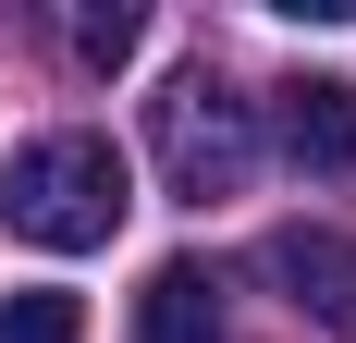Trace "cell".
Here are the masks:
<instances>
[{
	"label": "cell",
	"instance_id": "obj_7",
	"mask_svg": "<svg viewBox=\"0 0 356 343\" xmlns=\"http://www.w3.org/2000/svg\"><path fill=\"white\" fill-rule=\"evenodd\" d=\"M136 37H147V12H123V0H99V12H74V49H86V62H136Z\"/></svg>",
	"mask_w": 356,
	"mask_h": 343
},
{
	"label": "cell",
	"instance_id": "obj_3",
	"mask_svg": "<svg viewBox=\"0 0 356 343\" xmlns=\"http://www.w3.org/2000/svg\"><path fill=\"white\" fill-rule=\"evenodd\" d=\"M270 135H283V160L307 172V184H356V86L344 74L270 86Z\"/></svg>",
	"mask_w": 356,
	"mask_h": 343
},
{
	"label": "cell",
	"instance_id": "obj_6",
	"mask_svg": "<svg viewBox=\"0 0 356 343\" xmlns=\"http://www.w3.org/2000/svg\"><path fill=\"white\" fill-rule=\"evenodd\" d=\"M74 331H86V307L49 294V282L37 294H0V343H74Z\"/></svg>",
	"mask_w": 356,
	"mask_h": 343
},
{
	"label": "cell",
	"instance_id": "obj_1",
	"mask_svg": "<svg viewBox=\"0 0 356 343\" xmlns=\"http://www.w3.org/2000/svg\"><path fill=\"white\" fill-rule=\"evenodd\" d=\"M123 208H136V172L111 135H25L13 172H0V221L49 258H86V245L123 233Z\"/></svg>",
	"mask_w": 356,
	"mask_h": 343
},
{
	"label": "cell",
	"instance_id": "obj_5",
	"mask_svg": "<svg viewBox=\"0 0 356 343\" xmlns=\"http://www.w3.org/2000/svg\"><path fill=\"white\" fill-rule=\"evenodd\" d=\"M136 343H221V282L197 258H160L136 294Z\"/></svg>",
	"mask_w": 356,
	"mask_h": 343
},
{
	"label": "cell",
	"instance_id": "obj_2",
	"mask_svg": "<svg viewBox=\"0 0 356 343\" xmlns=\"http://www.w3.org/2000/svg\"><path fill=\"white\" fill-rule=\"evenodd\" d=\"M147 147H160L172 196L221 208V196H246V172H258V99H234L221 74H172L147 99Z\"/></svg>",
	"mask_w": 356,
	"mask_h": 343
},
{
	"label": "cell",
	"instance_id": "obj_4",
	"mask_svg": "<svg viewBox=\"0 0 356 343\" xmlns=\"http://www.w3.org/2000/svg\"><path fill=\"white\" fill-rule=\"evenodd\" d=\"M258 258H270V282H283V307H295V319H320V331H356V245L332 233V221H283Z\"/></svg>",
	"mask_w": 356,
	"mask_h": 343
}]
</instances>
